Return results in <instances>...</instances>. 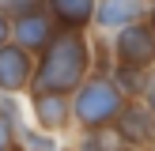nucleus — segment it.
Instances as JSON below:
<instances>
[{"mask_svg":"<svg viewBox=\"0 0 155 151\" xmlns=\"http://www.w3.org/2000/svg\"><path fill=\"white\" fill-rule=\"evenodd\" d=\"M91 72H95V42L83 30H57L53 42L34 57V83H30V91L76 95L80 83Z\"/></svg>","mask_w":155,"mask_h":151,"instance_id":"obj_1","label":"nucleus"},{"mask_svg":"<svg viewBox=\"0 0 155 151\" xmlns=\"http://www.w3.org/2000/svg\"><path fill=\"white\" fill-rule=\"evenodd\" d=\"M125 106H129V95L110 72H91L72 95V121L83 132H102V128H114Z\"/></svg>","mask_w":155,"mask_h":151,"instance_id":"obj_2","label":"nucleus"},{"mask_svg":"<svg viewBox=\"0 0 155 151\" xmlns=\"http://www.w3.org/2000/svg\"><path fill=\"white\" fill-rule=\"evenodd\" d=\"M110 49H114V68H133V72H151L155 68V34H151L148 19L114 30Z\"/></svg>","mask_w":155,"mask_h":151,"instance_id":"obj_3","label":"nucleus"},{"mask_svg":"<svg viewBox=\"0 0 155 151\" xmlns=\"http://www.w3.org/2000/svg\"><path fill=\"white\" fill-rule=\"evenodd\" d=\"M114 136H117L121 147H136V151H151L155 147V117H151L144 98H129L121 117L114 121Z\"/></svg>","mask_w":155,"mask_h":151,"instance_id":"obj_4","label":"nucleus"},{"mask_svg":"<svg viewBox=\"0 0 155 151\" xmlns=\"http://www.w3.org/2000/svg\"><path fill=\"white\" fill-rule=\"evenodd\" d=\"M30 113H34V128L57 136L64 132L72 121V95H49V91H30Z\"/></svg>","mask_w":155,"mask_h":151,"instance_id":"obj_5","label":"nucleus"},{"mask_svg":"<svg viewBox=\"0 0 155 151\" xmlns=\"http://www.w3.org/2000/svg\"><path fill=\"white\" fill-rule=\"evenodd\" d=\"M30 83H34V53H27L15 42L0 45V91L19 95V91H30Z\"/></svg>","mask_w":155,"mask_h":151,"instance_id":"obj_6","label":"nucleus"},{"mask_svg":"<svg viewBox=\"0 0 155 151\" xmlns=\"http://www.w3.org/2000/svg\"><path fill=\"white\" fill-rule=\"evenodd\" d=\"M148 11H151L148 0H98L95 27L102 30V34H114V30H121V27H133V23L148 19Z\"/></svg>","mask_w":155,"mask_h":151,"instance_id":"obj_7","label":"nucleus"},{"mask_svg":"<svg viewBox=\"0 0 155 151\" xmlns=\"http://www.w3.org/2000/svg\"><path fill=\"white\" fill-rule=\"evenodd\" d=\"M57 30H61V27L49 19V11H34V15H23V19H12V42L38 57V53L53 42Z\"/></svg>","mask_w":155,"mask_h":151,"instance_id":"obj_8","label":"nucleus"},{"mask_svg":"<svg viewBox=\"0 0 155 151\" xmlns=\"http://www.w3.org/2000/svg\"><path fill=\"white\" fill-rule=\"evenodd\" d=\"M95 8L98 0H45V11L61 30H83L95 27Z\"/></svg>","mask_w":155,"mask_h":151,"instance_id":"obj_9","label":"nucleus"},{"mask_svg":"<svg viewBox=\"0 0 155 151\" xmlns=\"http://www.w3.org/2000/svg\"><path fill=\"white\" fill-rule=\"evenodd\" d=\"M19 151H57V136L42 128H19Z\"/></svg>","mask_w":155,"mask_h":151,"instance_id":"obj_10","label":"nucleus"},{"mask_svg":"<svg viewBox=\"0 0 155 151\" xmlns=\"http://www.w3.org/2000/svg\"><path fill=\"white\" fill-rule=\"evenodd\" d=\"M0 151H19V121H15L12 106L0 110Z\"/></svg>","mask_w":155,"mask_h":151,"instance_id":"obj_11","label":"nucleus"},{"mask_svg":"<svg viewBox=\"0 0 155 151\" xmlns=\"http://www.w3.org/2000/svg\"><path fill=\"white\" fill-rule=\"evenodd\" d=\"M117 136L114 128H102V132H83L80 136V151H117Z\"/></svg>","mask_w":155,"mask_h":151,"instance_id":"obj_12","label":"nucleus"},{"mask_svg":"<svg viewBox=\"0 0 155 151\" xmlns=\"http://www.w3.org/2000/svg\"><path fill=\"white\" fill-rule=\"evenodd\" d=\"M0 8L8 11V19H23V15L45 11V0H0Z\"/></svg>","mask_w":155,"mask_h":151,"instance_id":"obj_13","label":"nucleus"},{"mask_svg":"<svg viewBox=\"0 0 155 151\" xmlns=\"http://www.w3.org/2000/svg\"><path fill=\"white\" fill-rule=\"evenodd\" d=\"M144 102H148V110H151V117H155V68L148 72V87H144Z\"/></svg>","mask_w":155,"mask_h":151,"instance_id":"obj_14","label":"nucleus"},{"mask_svg":"<svg viewBox=\"0 0 155 151\" xmlns=\"http://www.w3.org/2000/svg\"><path fill=\"white\" fill-rule=\"evenodd\" d=\"M12 42V19H8V11L0 8V45H8Z\"/></svg>","mask_w":155,"mask_h":151,"instance_id":"obj_15","label":"nucleus"},{"mask_svg":"<svg viewBox=\"0 0 155 151\" xmlns=\"http://www.w3.org/2000/svg\"><path fill=\"white\" fill-rule=\"evenodd\" d=\"M148 27H151V34H155V4H151V11H148Z\"/></svg>","mask_w":155,"mask_h":151,"instance_id":"obj_16","label":"nucleus"},{"mask_svg":"<svg viewBox=\"0 0 155 151\" xmlns=\"http://www.w3.org/2000/svg\"><path fill=\"white\" fill-rule=\"evenodd\" d=\"M117 151H136V147H117Z\"/></svg>","mask_w":155,"mask_h":151,"instance_id":"obj_17","label":"nucleus"},{"mask_svg":"<svg viewBox=\"0 0 155 151\" xmlns=\"http://www.w3.org/2000/svg\"><path fill=\"white\" fill-rule=\"evenodd\" d=\"M148 4H155V0H148Z\"/></svg>","mask_w":155,"mask_h":151,"instance_id":"obj_18","label":"nucleus"},{"mask_svg":"<svg viewBox=\"0 0 155 151\" xmlns=\"http://www.w3.org/2000/svg\"><path fill=\"white\" fill-rule=\"evenodd\" d=\"M151 151H155V147H151Z\"/></svg>","mask_w":155,"mask_h":151,"instance_id":"obj_19","label":"nucleus"}]
</instances>
